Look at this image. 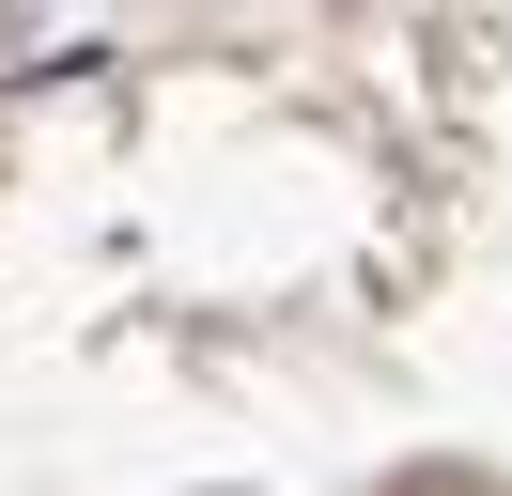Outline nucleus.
I'll use <instances>...</instances> for the list:
<instances>
[{
    "label": "nucleus",
    "mask_w": 512,
    "mask_h": 496,
    "mask_svg": "<svg viewBox=\"0 0 512 496\" xmlns=\"http://www.w3.org/2000/svg\"><path fill=\"white\" fill-rule=\"evenodd\" d=\"M373 496H497L481 465H404V481H373Z\"/></svg>",
    "instance_id": "obj_1"
}]
</instances>
